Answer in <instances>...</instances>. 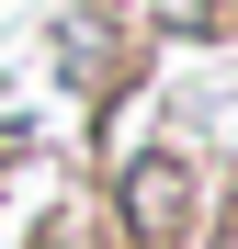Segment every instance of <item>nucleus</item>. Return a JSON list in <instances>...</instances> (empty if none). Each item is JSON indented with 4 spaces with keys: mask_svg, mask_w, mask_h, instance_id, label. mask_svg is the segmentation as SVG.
<instances>
[{
    "mask_svg": "<svg viewBox=\"0 0 238 249\" xmlns=\"http://www.w3.org/2000/svg\"><path fill=\"white\" fill-rule=\"evenodd\" d=\"M102 215H113V249H204V215H216V170L193 136H147L102 170Z\"/></svg>",
    "mask_w": 238,
    "mask_h": 249,
    "instance_id": "1",
    "label": "nucleus"
},
{
    "mask_svg": "<svg viewBox=\"0 0 238 249\" xmlns=\"http://www.w3.org/2000/svg\"><path fill=\"white\" fill-rule=\"evenodd\" d=\"M46 68H57V91L79 102V113H113V102H136V91H159V57L136 46V23L113 12V0H68V12L46 23Z\"/></svg>",
    "mask_w": 238,
    "mask_h": 249,
    "instance_id": "2",
    "label": "nucleus"
},
{
    "mask_svg": "<svg viewBox=\"0 0 238 249\" xmlns=\"http://www.w3.org/2000/svg\"><path fill=\"white\" fill-rule=\"evenodd\" d=\"M113 12L136 23V46H147L159 68H170L182 46H193V57H204V46H238V0H113Z\"/></svg>",
    "mask_w": 238,
    "mask_h": 249,
    "instance_id": "3",
    "label": "nucleus"
}]
</instances>
